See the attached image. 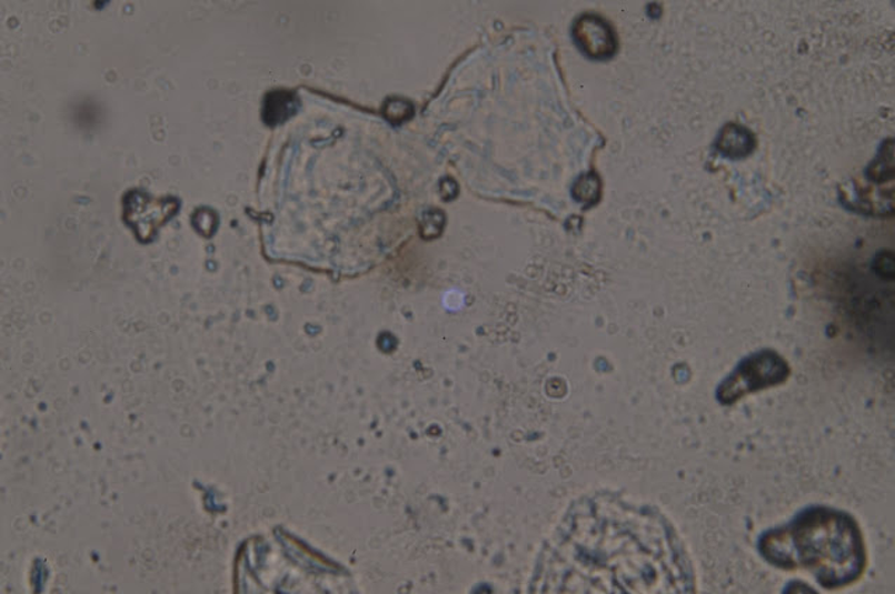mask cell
<instances>
[{
    "instance_id": "obj_5",
    "label": "cell",
    "mask_w": 895,
    "mask_h": 594,
    "mask_svg": "<svg viewBox=\"0 0 895 594\" xmlns=\"http://www.w3.org/2000/svg\"><path fill=\"white\" fill-rule=\"evenodd\" d=\"M176 211L175 203L169 200H153L148 195L133 194L128 198L126 217L142 240L151 239L155 230L168 221Z\"/></svg>"
},
{
    "instance_id": "obj_7",
    "label": "cell",
    "mask_w": 895,
    "mask_h": 594,
    "mask_svg": "<svg viewBox=\"0 0 895 594\" xmlns=\"http://www.w3.org/2000/svg\"><path fill=\"white\" fill-rule=\"evenodd\" d=\"M599 194H601V183H599V179L595 174L581 175L576 181L575 189H573V195L586 207L597 202Z\"/></svg>"
},
{
    "instance_id": "obj_1",
    "label": "cell",
    "mask_w": 895,
    "mask_h": 594,
    "mask_svg": "<svg viewBox=\"0 0 895 594\" xmlns=\"http://www.w3.org/2000/svg\"><path fill=\"white\" fill-rule=\"evenodd\" d=\"M533 593L696 592L684 540L660 510L601 491L573 502L536 561Z\"/></svg>"
},
{
    "instance_id": "obj_4",
    "label": "cell",
    "mask_w": 895,
    "mask_h": 594,
    "mask_svg": "<svg viewBox=\"0 0 895 594\" xmlns=\"http://www.w3.org/2000/svg\"><path fill=\"white\" fill-rule=\"evenodd\" d=\"M573 37H575L578 48L595 61H604V59L614 57L616 48H618L613 27L608 24L607 20L595 14H584L578 18L573 26Z\"/></svg>"
},
{
    "instance_id": "obj_6",
    "label": "cell",
    "mask_w": 895,
    "mask_h": 594,
    "mask_svg": "<svg viewBox=\"0 0 895 594\" xmlns=\"http://www.w3.org/2000/svg\"><path fill=\"white\" fill-rule=\"evenodd\" d=\"M754 135L752 132L738 124H728L723 128L719 139H717V149L723 157L730 159L747 158L754 149Z\"/></svg>"
},
{
    "instance_id": "obj_2",
    "label": "cell",
    "mask_w": 895,
    "mask_h": 594,
    "mask_svg": "<svg viewBox=\"0 0 895 594\" xmlns=\"http://www.w3.org/2000/svg\"><path fill=\"white\" fill-rule=\"evenodd\" d=\"M763 558L776 568L804 570L819 586L837 591L865 574L866 548L855 517L828 506H812L784 526L760 536Z\"/></svg>"
},
{
    "instance_id": "obj_3",
    "label": "cell",
    "mask_w": 895,
    "mask_h": 594,
    "mask_svg": "<svg viewBox=\"0 0 895 594\" xmlns=\"http://www.w3.org/2000/svg\"><path fill=\"white\" fill-rule=\"evenodd\" d=\"M789 374V365L779 353L774 351L754 353L745 358L736 371L720 384L717 399L722 404L732 405L745 395L785 383Z\"/></svg>"
}]
</instances>
